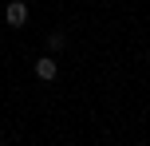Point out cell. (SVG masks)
<instances>
[{
  "label": "cell",
  "instance_id": "6da1fadb",
  "mask_svg": "<svg viewBox=\"0 0 150 146\" xmlns=\"http://www.w3.org/2000/svg\"><path fill=\"white\" fill-rule=\"evenodd\" d=\"M4 20H8V28H24V24H28V4H24V0H12V4L4 8Z\"/></svg>",
  "mask_w": 150,
  "mask_h": 146
},
{
  "label": "cell",
  "instance_id": "7a4b0ae2",
  "mask_svg": "<svg viewBox=\"0 0 150 146\" xmlns=\"http://www.w3.org/2000/svg\"><path fill=\"white\" fill-rule=\"evenodd\" d=\"M55 75H59V67H55V59H52V55L36 59V79H40V83H52Z\"/></svg>",
  "mask_w": 150,
  "mask_h": 146
},
{
  "label": "cell",
  "instance_id": "3957f363",
  "mask_svg": "<svg viewBox=\"0 0 150 146\" xmlns=\"http://www.w3.org/2000/svg\"><path fill=\"white\" fill-rule=\"evenodd\" d=\"M47 47H52V51H59V47H63V36H59V32H52V39H47Z\"/></svg>",
  "mask_w": 150,
  "mask_h": 146
}]
</instances>
